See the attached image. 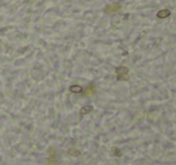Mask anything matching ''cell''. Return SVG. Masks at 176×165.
<instances>
[{"label":"cell","mask_w":176,"mask_h":165,"mask_svg":"<svg viewBox=\"0 0 176 165\" xmlns=\"http://www.w3.org/2000/svg\"><path fill=\"white\" fill-rule=\"evenodd\" d=\"M122 8L120 3H112V4H107L104 7V12L107 15H111V13H117Z\"/></svg>","instance_id":"6da1fadb"},{"label":"cell","mask_w":176,"mask_h":165,"mask_svg":"<svg viewBox=\"0 0 176 165\" xmlns=\"http://www.w3.org/2000/svg\"><path fill=\"white\" fill-rule=\"evenodd\" d=\"M169 16H170V10H168V8L161 10V11H158V12H157V17H158V18H161V19L167 18V17H169Z\"/></svg>","instance_id":"8992f818"},{"label":"cell","mask_w":176,"mask_h":165,"mask_svg":"<svg viewBox=\"0 0 176 165\" xmlns=\"http://www.w3.org/2000/svg\"><path fill=\"white\" fill-rule=\"evenodd\" d=\"M111 156L115 157V158H121L122 157V152H121V150L118 147L115 146V147L111 148Z\"/></svg>","instance_id":"ba28073f"},{"label":"cell","mask_w":176,"mask_h":165,"mask_svg":"<svg viewBox=\"0 0 176 165\" xmlns=\"http://www.w3.org/2000/svg\"><path fill=\"white\" fill-rule=\"evenodd\" d=\"M129 79V75H123V76H117V80L118 81H127Z\"/></svg>","instance_id":"9c48e42d"},{"label":"cell","mask_w":176,"mask_h":165,"mask_svg":"<svg viewBox=\"0 0 176 165\" xmlns=\"http://www.w3.org/2000/svg\"><path fill=\"white\" fill-rule=\"evenodd\" d=\"M69 91L71 93H75V94H79V93H82L83 92V88L80 86V84H73L69 87Z\"/></svg>","instance_id":"277c9868"},{"label":"cell","mask_w":176,"mask_h":165,"mask_svg":"<svg viewBox=\"0 0 176 165\" xmlns=\"http://www.w3.org/2000/svg\"><path fill=\"white\" fill-rule=\"evenodd\" d=\"M116 74H117V76L129 75V69L127 66H118V67H116Z\"/></svg>","instance_id":"7a4b0ae2"},{"label":"cell","mask_w":176,"mask_h":165,"mask_svg":"<svg viewBox=\"0 0 176 165\" xmlns=\"http://www.w3.org/2000/svg\"><path fill=\"white\" fill-rule=\"evenodd\" d=\"M92 111H93V106H92V105H86V106H83V107L81 109L80 114H81V116H84V114L91 113Z\"/></svg>","instance_id":"52a82bcc"},{"label":"cell","mask_w":176,"mask_h":165,"mask_svg":"<svg viewBox=\"0 0 176 165\" xmlns=\"http://www.w3.org/2000/svg\"><path fill=\"white\" fill-rule=\"evenodd\" d=\"M83 93V95L84 96H89V95H93L94 93H95V86L94 84H89L87 87V88L82 92Z\"/></svg>","instance_id":"3957f363"},{"label":"cell","mask_w":176,"mask_h":165,"mask_svg":"<svg viewBox=\"0 0 176 165\" xmlns=\"http://www.w3.org/2000/svg\"><path fill=\"white\" fill-rule=\"evenodd\" d=\"M66 153L69 154V156L74 157V158H77V157H80L81 156V151L80 150H77V148H69L66 151Z\"/></svg>","instance_id":"5b68a950"}]
</instances>
